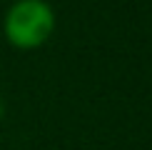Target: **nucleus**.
I'll return each instance as SVG.
<instances>
[{
  "label": "nucleus",
  "instance_id": "obj_2",
  "mask_svg": "<svg viewBox=\"0 0 152 150\" xmlns=\"http://www.w3.org/2000/svg\"><path fill=\"white\" fill-rule=\"evenodd\" d=\"M3 112H5V105H3V100H0V118H3Z\"/></svg>",
  "mask_w": 152,
  "mask_h": 150
},
{
  "label": "nucleus",
  "instance_id": "obj_1",
  "mask_svg": "<svg viewBox=\"0 0 152 150\" xmlns=\"http://www.w3.org/2000/svg\"><path fill=\"white\" fill-rule=\"evenodd\" d=\"M5 38L20 50L40 48L55 30V12L45 0H18L5 12Z\"/></svg>",
  "mask_w": 152,
  "mask_h": 150
}]
</instances>
